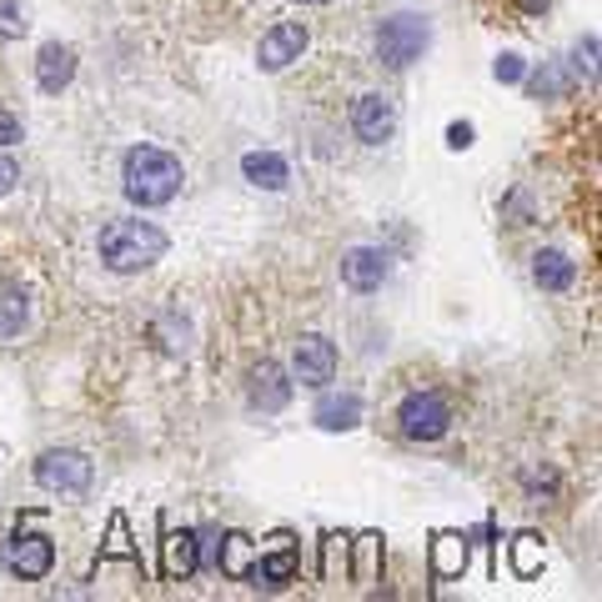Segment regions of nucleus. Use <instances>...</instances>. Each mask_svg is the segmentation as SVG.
<instances>
[{"instance_id":"25","label":"nucleus","mask_w":602,"mask_h":602,"mask_svg":"<svg viewBox=\"0 0 602 602\" xmlns=\"http://www.w3.org/2000/svg\"><path fill=\"white\" fill-rule=\"evenodd\" d=\"M15 141H26V126L11 111H0V146H15Z\"/></svg>"},{"instance_id":"7","label":"nucleus","mask_w":602,"mask_h":602,"mask_svg":"<svg viewBox=\"0 0 602 602\" xmlns=\"http://www.w3.org/2000/svg\"><path fill=\"white\" fill-rule=\"evenodd\" d=\"M5 567L26 582H40V577L55 567V542L46 532H15L5 542Z\"/></svg>"},{"instance_id":"2","label":"nucleus","mask_w":602,"mask_h":602,"mask_svg":"<svg viewBox=\"0 0 602 602\" xmlns=\"http://www.w3.org/2000/svg\"><path fill=\"white\" fill-rule=\"evenodd\" d=\"M166 247H171L166 231L151 226V222H136V216H121V222H111L101 231V262L121 276L156 266L161 256H166Z\"/></svg>"},{"instance_id":"6","label":"nucleus","mask_w":602,"mask_h":602,"mask_svg":"<svg viewBox=\"0 0 602 602\" xmlns=\"http://www.w3.org/2000/svg\"><path fill=\"white\" fill-rule=\"evenodd\" d=\"M291 377H297L301 387H327V381L337 377V347H331L322 331H306V337L297 341V352H291Z\"/></svg>"},{"instance_id":"9","label":"nucleus","mask_w":602,"mask_h":602,"mask_svg":"<svg viewBox=\"0 0 602 602\" xmlns=\"http://www.w3.org/2000/svg\"><path fill=\"white\" fill-rule=\"evenodd\" d=\"M352 131L362 146H381L392 141L397 131V105L387 101V96H362V101L352 105Z\"/></svg>"},{"instance_id":"13","label":"nucleus","mask_w":602,"mask_h":602,"mask_svg":"<svg viewBox=\"0 0 602 602\" xmlns=\"http://www.w3.org/2000/svg\"><path fill=\"white\" fill-rule=\"evenodd\" d=\"M161 557H166V577H171V582H186V577L201 567L197 532H191V527H181V532H166V542H161Z\"/></svg>"},{"instance_id":"3","label":"nucleus","mask_w":602,"mask_h":602,"mask_svg":"<svg viewBox=\"0 0 602 602\" xmlns=\"http://www.w3.org/2000/svg\"><path fill=\"white\" fill-rule=\"evenodd\" d=\"M427 40H432V26L422 21V15H387L377 26V61L392 71H406L412 61H422L427 51Z\"/></svg>"},{"instance_id":"17","label":"nucleus","mask_w":602,"mask_h":602,"mask_svg":"<svg viewBox=\"0 0 602 602\" xmlns=\"http://www.w3.org/2000/svg\"><path fill=\"white\" fill-rule=\"evenodd\" d=\"M467 557H472V542L462 532H437L432 537V573L442 577V582L467 573Z\"/></svg>"},{"instance_id":"18","label":"nucleus","mask_w":602,"mask_h":602,"mask_svg":"<svg viewBox=\"0 0 602 602\" xmlns=\"http://www.w3.org/2000/svg\"><path fill=\"white\" fill-rule=\"evenodd\" d=\"M297 567H301L297 548H276V552H266V557H256L251 582H256V588H287L291 577H297Z\"/></svg>"},{"instance_id":"27","label":"nucleus","mask_w":602,"mask_h":602,"mask_svg":"<svg viewBox=\"0 0 602 602\" xmlns=\"http://www.w3.org/2000/svg\"><path fill=\"white\" fill-rule=\"evenodd\" d=\"M592 55H598V40H582V46H577V71H582V76L592 80Z\"/></svg>"},{"instance_id":"8","label":"nucleus","mask_w":602,"mask_h":602,"mask_svg":"<svg viewBox=\"0 0 602 602\" xmlns=\"http://www.w3.org/2000/svg\"><path fill=\"white\" fill-rule=\"evenodd\" d=\"M301 51H306V26L301 21H276L262 36V46H256V61H262V71H287L291 61H301Z\"/></svg>"},{"instance_id":"26","label":"nucleus","mask_w":602,"mask_h":602,"mask_svg":"<svg viewBox=\"0 0 602 602\" xmlns=\"http://www.w3.org/2000/svg\"><path fill=\"white\" fill-rule=\"evenodd\" d=\"M15 181H21V171H15V161H11V156H0V197H11V191H15Z\"/></svg>"},{"instance_id":"23","label":"nucleus","mask_w":602,"mask_h":602,"mask_svg":"<svg viewBox=\"0 0 602 602\" xmlns=\"http://www.w3.org/2000/svg\"><path fill=\"white\" fill-rule=\"evenodd\" d=\"M377 548H381V537H362V542H356V557H362V563H356V582H372V577H377Z\"/></svg>"},{"instance_id":"28","label":"nucleus","mask_w":602,"mask_h":602,"mask_svg":"<svg viewBox=\"0 0 602 602\" xmlns=\"http://www.w3.org/2000/svg\"><path fill=\"white\" fill-rule=\"evenodd\" d=\"M498 80H523V55H502V61H498Z\"/></svg>"},{"instance_id":"29","label":"nucleus","mask_w":602,"mask_h":602,"mask_svg":"<svg viewBox=\"0 0 602 602\" xmlns=\"http://www.w3.org/2000/svg\"><path fill=\"white\" fill-rule=\"evenodd\" d=\"M447 146H452V151H467V146H472V126H467V121H457V126L447 131Z\"/></svg>"},{"instance_id":"1","label":"nucleus","mask_w":602,"mask_h":602,"mask_svg":"<svg viewBox=\"0 0 602 602\" xmlns=\"http://www.w3.org/2000/svg\"><path fill=\"white\" fill-rule=\"evenodd\" d=\"M121 181H126V197H131L136 206H166V201H176V191H181L186 171H181V161L171 156V151H161V146H131V151H126V166H121Z\"/></svg>"},{"instance_id":"14","label":"nucleus","mask_w":602,"mask_h":602,"mask_svg":"<svg viewBox=\"0 0 602 602\" xmlns=\"http://www.w3.org/2000/svg\"><path fill=\"white\" fill-rule=\"evenodd\" d=\"M26 322H30V291L21 287V281H0V341H11V337H21L26 331Z\"/></svg>"},{"instance_id":"21","label":"nucleus","mask_w":602,"mask_h":602,"mask_svg":"<svg viewBox=\"0 0 602 602\" xmlns=\"http://www.w3.org/2000/svg\"><path fill=\"white\" fill-rule=\"evenodd\" d=\"M26 30H30L26 5H21V0H0V36H5V40H21Z\"/></svg>"},{"instance_id":"20","label":"nucleus","mask_w":602,"mask_h":602,"mask_svg":"<svg viewBox=\"0 0 602 602\" xmlns=\"http://www.w3.org/2000/svg\"><path fill=\"white\" fill-rule=\"evenodd\" d=\"M216 567H226L231 577H251V567H256V548H251V537H241V532L226 537Z\"/></svg>"},{"instance_id":"19","label":"nucleus","mask_w":602,"mask_h":602,"mask_svg":"<svg viewBox=\"0 0 602 602\" xmlns=\"http://www.w3.org/2000/svg\"><path fill=\"white\" fill-rule=\"evenodd\" d=\"M241 171H247V181L262 186V191H281V186L291 181V166L281 156H272V151H251V156H241Z\"/></svg>"},{"instance_id":"15","label":"nucleus","mask_w":602,"mask_h":602,"mask_svg":"<svg viewBox=\"0 0 602 602\" xmlns=\"http://www.w3.org/2000/svg\"><path fill=\"white\" fill-rule=\"evenodd\" d=\"M356 422H362V397L356 392H327L316 402V427H327V432H352Z\"/></svg>"},{"instance_id":"16","label":"nucleus","mask_w":602,"mask_h":602,"mask_svg":"<svg viewBox=\"0 0 602 602\" xmlns=\"http://www.w3.org/2000/svg\"><path fill=\"white\" fill-rule=\"evenodd\" d=\"M532 281L542 291H567L577 281V262L567 251H537L532 256Z\"/></svg>"},{"instance_id":"5","label":"nucleus","mask_w":602,"mask_h":602,"mask_svg":"<svg viewBox=\"0 0 602 602\" xmlns=\"http://www.w3.org/2000/svg\"><path fill=\"white\" fill-rule=\"evenodd\" d=\"M91 477H96L91 457H86V452H71V447L46 452V457L36 462V482L46 487V492H86Z\"/></svg>"},{"instance_id":"22","label":"nucleus","mask_w":602,"mask_h":602,"mask_svg":"<svg viewBox=\"0 0 602 602\" xmlns=\"http://www.w3.org/2000/svg\"><path fill=\"white\" fill-rule=\"evenodd\" d=\"M537 563H542V542H537L532 532L517 537V548H512V567H517L523 577H532V573H537Z\"/></svg>"},{"instance_id":"4","label":"nucleus","mask_w":602,"mask_h":602,"mask_svg":"<svg viewBox=\"0 0 602 602\" xmlns=\"http://www.w3.org/2000/svg\"><path fill=\"white\" fill-rule=\"evenodd\" d=\"M397 422H402V432L412 437V442H437V437H447V427H452V406L437 392H412L397 406Z\"/></svg>"},{"instance_id":"30","label":"nucleus","mask_w":602,"mask_h":602,"mask_svg":"<svg viewBox=\"0 0 602 602\" xmlns=\"http://www.w3.org/2000/svg\"><path fill=\"white\" fill-rule=\"evenodd\" d=\"M297 5H327V0H297Z\"/></svg>"},{"instance_id":"12","label":"nucleus","mask_w":602,"mask_h":602,"mask_svg":"<svg viewBox=\"0 0 602 602\" xmlns=\"http://www.w3.org/2000/svg\"><path fill=\"white\" fill-rule=\"evenodd\" d=\"M287 402H291L287 372L276 367V362H262V367H251V406H256V412H281Z\"/></svg>"},{"instance_id":"11","label":"nucleus","mask_w":602,"mask_h":602,"mask_svg":"<svg viewBox=\"0 0 602 602\" xmlns=\"http://www.w3.org/2000/svg\"><path fill=\"white\" fill-rule=\"evenodd\" d=\"M76 80V51L71 46H61V40H51V46H40L36 55V86L46 96H61Z\"/></svg>"},{"instance_id":"24","label":"nucleus","mask_w":602,"mask_h":602,"mask_svg":"<svg viewBox=\"0 0 602 602\" xmlns=\"http://www.w3.org/2000/svg\"><path fill=\"white\" fill-rule=\"evenodd\" d=\"M527 86H532V96H563V76H557L552 66H548V71H537Z\"/></svg>"},{"instance_id":"10","label":"nucleus","mask_w":602,"mask_h":602,"mask_svg":"<svg viewBox=\"0 0 602 602\" xmlns=\"http://www.w3.org/2000/svg\"><path fill=\"white\" fill-rule=\"evenodd\" d=\"M341 281L352 291H377L387 281V251L381 247H352L341 256Z\"/></svg>"}]
</instances>
